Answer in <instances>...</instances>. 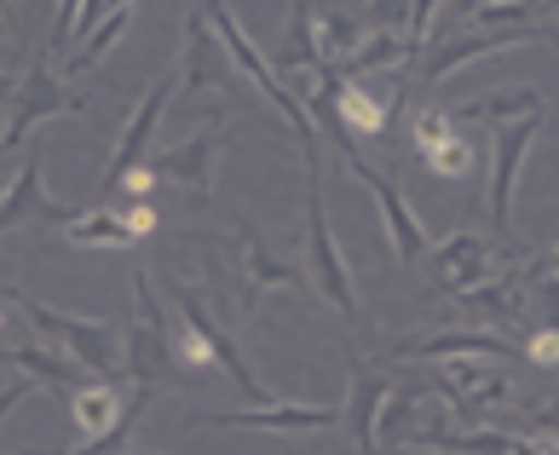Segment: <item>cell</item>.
<instances>
[{
	"instance_id": "obj_1",
	"label": "cell",
	"mask_w": 559,
	"mask_h": 455,
	"mask_svg": "<svg viewBox=\"0 0 559 455\" xmlns=\"http://www.w3.org/2000/svg\"><path fill=\"white\" fill-rule=\"evenodd\" d=\"M7 300H12L29 323H40V335H47V340H58L64 351H75L87 369H98V375H128V335H121L116 323L64 318V312H52V306H40L35 295H24V288H7Z\"/></svg>"
},
{
	"instance_id": "obj_2",
	"label": "cell",
	"mask_w": 559,
	"mask_h": 455,
	"mask_svg": "<svg viewBox=\"0 0 559 455\" xmlns=\"http://www.w3.org/2000/svg\"><path fill=\"white\" fill-rule=\"evenodd\" d=\"M133 300H139V323L128 328V381L139 386H179V351H174V328L168 318H162V300H156V288L144 272H133Z\"/></svg>"
},
{
	"instance_id": "obj_3",
	"label": "cell",
	"mask_w": 559,
	"mask_h": 455,
	"mask_svg": "<svg viewBox=\"0 0 559 455\" xmlns=\"http://www.w3.org/2000/svg\"><path fill=\"white\" fill-rule=\"evenodd\" d=\"M306 277L312 288L335 306L341 318L358 312V295H352V272L341 260V242L329 237V214H323V173L306 168Z\"/></svg>"
},
{
	"instance_id": "obj_4",
	"label": "cell",
	"mask_w": 559,
	"mask_h": 455,
	"mask_svg": "<svg viewBox=\"0 0 559 455\" xmlns=\"http://www.w3.org/2000/svg\"><path fill=\"white\" fill-rule=\"evenodd\" d=\"M432 272H439L444 295L467 300L473 288H485V283L513 272V242L508 237H479V231H455L450 242L432 248Z\"/></svg>"
},
{
	"instance_id": "obj_5",
	"label": "cell",
	"mask_w": 559,
	"mask_h": 455,
	"mask_svg": "<svg viewBox=\"0 0 559 455\" xmlns=\"http://www.w3.org/2000/svg\"><path fill=\"white\" fill-rule=\"evenodd\" d=\"M536 128H543V110H531L520 121H496V156H490V191H485L496 237H513V191H520V168H525Z\"/></svg>"
},
{
	"instance_id": "obj_6",
	"label": "cell",
	"mask_w": 559,
	"mask_h": 455,
	"mask_svg": "<svg viewBox=\"0 0 559 455\" xmlns=\"http://www.w3.org/2000/svg\"><path fill=\"white\" fill-rule=\"evenodd\" d=\"M329 139H335V151L346 156V168L358 173L369 191H376L381 214H386V237H392V254H399V265H421V254H427V231H421V219L409 214V202L399 196V184H392L386 173H376V168H369V161L358 156V144H352V128L329 133Z\"/></svg>"
},
{
	"instance_id": "obj_7",
	"label": "cell",
	"mask_w": 559,
	"mask_h": 455,
	"mask_svg": "<svg viewBox=\"0 0 559 455\" xmlns=\"http://www.w3.org/2000/svg\"><path fill=\"white\" fill-rule=\"evenodd\" d=\"M179 81L191 93H237V81H248L231 52H225V40L214 29L209 7H197L191 17H185V64H179Z\"/></svg>"
},
{
	"instance_id": "obj_8",
	"label": "cell",
	"mask_w": 559,
	"mask_h": 455,
	"mask_svg": "<svg viewBox=\"0 0 559 455\" xmlns=\"http://www.w3.org/2000/svg\"><path fill=\"white\" fill-rule=\"evenodd\" d=\"M502 363V358H490ZM485 358H444V369L432 375V386L450 398V416H467V421H485V409H502L513 398V386L502 369H490Z\"/></svg>"
},
{
	"instance_id": "obj_9",
	"label": "cell",
	"mask_w": 559,
	"mask_h": 455,
	"mask_svg": "<svg viewBox=\"0 0 559 455\" xmlns=\"http://www.w3.org/2000/svg\"><path fill=\"white\" fill-rule=\"evenodd\" d=\"M219 151H225V121H214V128H202L197 139H185V144H174V151H162V156H151L144 168L156 173V184H179L191 202H209V191H214V161H219Z\"/></svg>"
},
{
	"instance_id": "obj_10",
	"label": "cell",
	"mask_w": 559,
	"mask_h": 455,
	"mask_svg": "<svg viewBox=\"0 0 559 455\" xmlns=\"http://www.w3.org/2000/svg\"><path fill=\"white\" fill-rule=\"evenodd\" d=\"M467 121L462 110H421L416 116V156L432 179H467L479 151H473V139L462 133Z\"/></svg>"
},
{
	"instance_id": "obj_11",
	"label": "cell",
	"mask_w": 559,
	"mask_h": 455,
	"mask_svg": "<svg viewBox=\"0 0 559 455\" xmlns=\"http://www.w3.org/2000/svg\"><path fill=\"white\" fill-rule=\"evenodd\" d=\"M174 87H179V70H168L151 93H144V105L133 110V121H128V133H121V144H116L105 179H98V191H121V184H128V179L144 168V151H151L156 121H162V110H168V93H174Z\"/></svg>"
},
{
	"instance_id": "obj_12",
	"label": "cell",
	"mask_w": 559,
	"mask_h": 455,
	"mask_svg": "<svg viewBox=\"0 0 559 455\" xmlns=\"http://www.w3.org/2000/svg\"><path fill=\"white\" fill-rule=\"evenodd\" d=\"M128 404H133V381L128 375H98L87 386H75L70 392V416L81 427V444L75 450H98V439L128 416Z\"/></svg>"
},
{
	"instance_id": "obj_13",
	"label": "cell",
	"mask_w": 559,
	"mask_h": 455,
	"mask_svg": "<svg viewBox=\"0 0 559 455\" xmlns=\"http://www.w3.org/2000/svg\"><path fill=\"white\" fill-rule=\"evenodd\" d=\"M58 110H81V93L58 87L52 70H47V64H35L24 81H17V93H12V116H7V151H12V144H24L35 121H47V116H58Z\"/></svg>"
},
{
	"instance_id": "obj_14",
	"label": "cell",
	"mask_w": 559,
	"mask_h": 455,
	"mask_svg": "<svg viewBox=\"0 0 559 455\" xmlns=\"http://www.w3.org/2000/svg\"><path fill=\"white\" fill-rule=\"evenodd\" d=\"M392 358H427V363H444V358H525L513 340L490 335V328H439V335H416V340H399Z\"/></svg>"
},
{
	"instance_id": "obj_15",
	"label": "cell",
	"mask_w": 559,
	"mask_h": 455,
	"mask_svg": "<svg viewBox=\"0 0 559 455\" xmlns=\"http://www.w3.org/2000/svg\"><path fill=\"white\" fill-rule=\"evenodd\" d=\"M543 40H548L543 24H525V29H485V35H455L450 47H439V52L427 58L421 81H427V87H439L450 70L473 64V58H490V52H502V47H543Z\"/></svg>"
},
{
	"instance_id": "obj_16",
	"label": "cell",
	"mask_w": 559,
	"mask_h": 455,
	"mask_svg": "<svg viewBox=\"0 0 559 455\" xmlns=\"http://www.w3.org/2000/svg\"><path fill=\"white\" fill-rule=\"evenodd\" d=\"M346 369H352V392H346V432H352V444L358 450H376V421H381V398H386V375H376L369 369V358L358 346H346Z\"/></svg>"
},
{
	"instance_id": "obj_17",
	"label": "cell",
	"mask_w": 559,
	"mask_h": 455,
	"mask_svg": "<svg viewBox=\"0 0 559 455\" xmlns=\"http://www.w3.org/2000/svg\"><path fill=\"white\" fill-rule=\"evenodd\" d=\"M81 208H64V202H47L40 196V156H24V168H17L12 179V196H7V208H0V225L7 231H24V225H70Z\"/></svg>"
},
{
	"instance_id": "obj_18",
	"label": "cell",
	"mask_w": 559,
	"mask_h": 455,
	"mask_svg": "<svg viewBox=\"0 0 559 455\" xmlns=\"http://www.w3.org/2000/svg\"><path fill=\"white\" fill-rule=\"evenodd\" d=\"M191 427H254V432H318V427H335V409H312V404H248L242 416H191Z\"/></svg>"
},
{
	"instance_id": "obj_19",
	"label": "cell",
	"mask_w": 559,
	"mask_h": 455,
	"mask_svg": "<svg viewBox=\"0 0 559 455\" xmlns=\"http://www.w3.org/2000/svg\"><path fill=\"white\" fill-rule=\"evenodd\" d=\"M272 64L288 70H318L323 64V35H318V17H312V0H288V29L272 47Z\"/></svg>"
},
{
	"instance_id": "obj_20",
	"label": "cell",
	"mask_w": 559,
	"mask_h": 455,
	"mask_svg": "<svg viewBox=\"0 0 559 455\" xmlns=\"http://www.w3.org/2000/svg\"><path fill=\"white\" fill-rule=\"evenodd\" d=\"M139 225L133 219H116V214H75L70 225H64V242L70 248H116V254H128V248H139Z\"/></svg>"
},
{
	"instance_id": "obj_21",
	"label": "cell",
	"mask_w": 559,
	"mask_h": 455,
	"mask_svg": "<svg viewBox=\"0 0 559 455\" xmlns=\"http://www.w3.org/2000/svg\"><path fill=\"white\" fill-rule=\"evenodd\" d=\"M7 358L17 363V369H29V375H40V381H52L58 392H75V386H87V381H98V369H87L75 358V351H35V346H12Z\"/></svg>"
},
{
	"instance_id": "obj_22",
	"label": "cell",
	"mask_w": 559,
	"mask_h": 455,
	"mask_svg": "<svg viewBox=\"0 0 559 455\" xmlns=\"http://www.w3.org/2000/svg\"><path fill=\"white\" fill-rule=\"evenodd\" d=\"M416 58V40L399 35V29H376V40H364L352 58H341L346 75H376V70H392V64H409Z\"/></svg>"
},
{
	"instance_id": "obj_23",
	"label": "cell",
	"mask_w": 559,
	"mask_h": 455,
	"mask_svg": "<svg viewBox=\"0 0 559 455\" xmlns=\"http://www.w3.org/2000/svg\"><path fill=\"white\" fill-rule=\"evenodd\" d=\"M421 404H427V386H399L392 392V404L381 409V421H376V439L386 450H399L416 439V427H421Z\"/></svg>"
},
{
	"instance_id": "obj_24",
	"label": "cell",
	"mask_w": 559,
	"mask_h": 455,
	"mask_svg": "<svg viewBox=\"0 0 559 455\" xmlns=\"http://www.w3.org/2000/svg\"><path fill=\"white\" fill-rule=\"evenodd\" d=\"M128 24H133V12H128V7H116V12L105 17V24H98V29H93L87 40H81V52H70V58H64V70H70V75H81V70H93L98 58H105V52L116 47V40L128 35Z\"/></svg>"
},
{
	"instance_id": "obj_25",
	"label": "cell",
	"mask_w": 559,
	"mask_h": 455,
	"mask_svg": "<svg viewBox=\"0 0 559 455\" xmlns=\"http://www.w3.org/2000/svg\"><path fill=\"white\" fill-rule=\"evenodd\" d=\"M318 35H323V58H335V64L364 47V24H358L352 12H335V7L318 17Z\"/></svg>"
},
{
	"instance_id": "obj_26",
	"label": "cell",
	"mask_w": 559,
	"mask_h": 455,
	"mask_svg": "<svg viewBox=\"0 0 559 455\" xmlns=\"http://www.w3.org/2000/svg\"><path fill=\"white\" fill-rule=\"evenodd\" d=\"M548 0H485L479 12H467L479 29H525L536 24V12H543Z\"/></svg>"
},
{
	"instance_id": "obj_27",
	"label": "cell",
	"mask_w": 559,
	"mask_h": 455,
	"mask_svg": "<svg viewBox=\"0 0 559 455\" xmlns=\"http://www.w3.org/2000/svg\"><path fill=\"white\" fill-rule=\"evenodd\" d=\"M531 110H543V93H536V87H513V93L485 98V105H467L462 121H473V116H485V121H513V116H531Z\"/></svg>"
},
{
	"instance_id": "obj_28",
	"label": "cell",
	"mask_w": 559,
	"mask_h": 455,
	"mask_svg": "<svg viewBox=\"0 0 559 455\" xmlns=\"http://www.w3.org/2000/svg\"><path fill=\"white\" fill-rule=\"evenodd\" d=\"M525 427H531L536 450H559V398H543V404H531Z\"/></svg>"
},
{
	"instance_id": "obj_29",
	"label": "cell",
	"mask_w": 559,
	"mask_h": 455,
	"mask_svg": "<svg viewBox=\"0 0 559 455\" xmlns=\"http://www.w3.org/2000/svg\"><path fill=\"white\" fill-rule=\"evenodd\" d=\"M520 351H525L531 363H543V369L559 363V328H554V323H531V340H525Z\"/></svg>"
},
{
	"instance_id": "obj_30",
	"label": "cell",
	"mask_w": 559,
	"mask_h": 455,
	"mask_svg": "<svg viewBox=\"0 0 559 455\" xmlns=\"http://www.w3.org/2000/svg\"><path fill=\"white\" fill-rule=\"evenodd\" d=\"M369 24L376 29H404L409 24V0H369Z\"/></svg>"
},
{
	"instance_id": "obj_31",
	"label": "cell",
	"mask_w": 559,
	"mask_h": 455,
	"mask_svg": "<svg viewBox=\"0 0 559 455\" xmlns=\"http://www.w3.org/2000/svg\"><path fill=\"white\" fill-rule=\"evenodd\" d=\"M24 392H29V381H12V386H7V409L24 404Z\"/></svg>"
},
{
	"instance_id": "obj_32",
	"label": "cell",
	"mask_w": 559,
	"mask_h": 455,
	"mask_svg": "<svg viewBox=\"0 0 559 455\" xmlns=\"http://www.w3.org/2000/svg\"><path fill=\"white\" fill-rule=\"evenodd\" d=\"M531 272H554V277H559V248H554V254H548V260H536V265H531Z\"/></svg>"
},
{
	"instance_id": "obj_33",
	"label": "cell",
	"mask_w": 559,
	"mask_h": 455,
	"mask_svg": "<svg viewBox=\"0 0 559 455\" xmlns=\"http://www.w3.org/2000/svg\"><path fill=\"white\" fill-rule=\"evenodd\" d=\"M548 7H559V0H548Z\"/></svg>"
},
{
	"instance_id": "obj_34",
	"label": "cell",
	"mask_w": 559,
	"mask_h": 455,
	"mask_svg": "<svg viewBox=\"0 0 559 455\" xmlns=\"http://www.w3.org/2000/svg\"><path fill=\"white\" fill-rule=\"evenodd\" d=\"M35 7H40V0H35Z\"/></svg>"
}]
</instances>
